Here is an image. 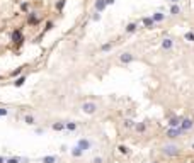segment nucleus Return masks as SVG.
I'll return each mask as SVG.
<instances>
[{"instance_id": "4", "label": "nucleus", "mask_w": 194, "mask_h": 163, "mask_svg": "<svg viewBox=\"0 0 194 163\" xmlns=\"http://www.w3.org/2000/svg\"><path fill=\"white\" fill-rule=\"evenodd\" d=\"M77 146L80 148V150H83V151H89L92 148V141L89 139V138H80L78 143H77Z\"/></svg>"}, {"instance_id": "21", "label": "nucleus", "mask_w": 194, "mask_h": 163, "mask_svg": "<svg viewBox=\"0 0 194 163\" xmlns=\"http://www.w3.org/2000/svg\"><path fill=\"white\" fill-rule=\"evenodd\" d=\"M111 49H112V44L111 43H106V44L100 46V51H102V53H107V51H111Z\"/></svg>"}, {"instance_id": "27", "label": "nucleus", "mask_w": 194, "mask_h": 163, "mask_svg": "<svg viewBox=\"0 0 194 163\" xmlns=\"http://www.w3.org/2000/svg\"><path fill=\"white\" fill-rule=\"evenodd\" d=\"M7 114H9V111H7V109H5V107H0V117H5Z\"/></svg>"}, {"instance_id": "33", "label": "nucleus", "mask_w": 194, "mask_h": 163, "mask_svg": "<svg viewBox=\"0 0 194 163\" xmlns=\"http://www.w3.org/2000/svg\"><path fill=\"white\" fill-rule=\"evenodd\" d=\"M51 27H53V22H48V24H46V31H49Z\"/></svg>"}, {"instance_id": "13", "label": "nucleus", "mask_w": 194, "mask_h": 163, "mask_svg": "<svg viewBox=\"0 0 194 163\" xmlns=\"http://www.w3.org/2000/svg\"><path fill=\"white\" fill-rule=\"evenodd\" d=\"M151 19H153L155 22H162V21H165V14L155 12V14H151Z\"/></svg>"}, {"instance_id": "26", "label": "nucleus", "mask_w": 194, "mask_h": 163, "mask_svg": "<svg viewBox=\"0 0 194 163\" xmlns=\"http://www.w3.org/2000/svg\"><path fill=\"white\" fill-rule=\"evenodd\" d=\"M184 38L187 39V41H191V43H194V32H191V31H189V32H185Z\"/></svg>"}, {"instance_id": "18", "label": "nucleus", "mask_w": 194, "mask_h": 163, "mask_svg": "<svg viewBox=\"0 0 194 163\" xmlns=\"http://www.w3.org/2000/svg\"><path fill=\"white\" fill-rule=\"evenodd\" d=\"M24 122H26V124H29V126H34L36 124V119L32 116H26V117H24Z\"/></svg>"}, {"instance_id": "10", "label": "nucleus", "mask_w": 194, "mask_h": 163, "mask_svg": "<svg viewBox=\"0 0 194 163\" xmlns=\"http://www.w3.org/2000/svg\"><path fill=\"white\" fill-rule=\"evenodd\" d=\"M83 153H85V151H83V150H80L78 146H75V148H72V151H70V155H72L73 158H80V156H83Z\"/></svg>"}, {"instance_id": "15", "label": "nucleus", "mask_w": 194, "mask_h": 163, "mask_svg": "<svg viewBox=\"0 0 194 163\" xmlns=\"http://www.w3.org/2000/svg\"><path fill=\"white\" fill-rule=\"evenodd\" d=\"M170 14H172V15H179V14H181V7H179V4L170 5Z\"/></svg>"}, {"instance_id": "36", "label": "nucleus", "mask_w": 194, "mask_h": 163, "mask_svg": "<svg viewBox=\"0 0 194 163\" xmlns=\"http://www.w3.org/2000/svg\"><path fill=\"white\" fill-rule=\"evenodd\" d=\"M181 0H170V4H179Z\"/></svg>"}, {"instance_id": "8", "label": "nucleus", "mask_w": 194, "mask_h": 163, "mask_svg": "<svg viewBox=\"0 0 194 163\" xmlns=\"http://www.w3.org/2000/svg\"><path fill=\"white\" fill-rule=\"evenodd\" d=\"M141 22H143V26L147 27V29H153V27H155V24H157V22L153 21L151 17H143Z\"/></svg>"}, {"instance_id": "3", "label": "nucleus", "mask_w": 194, "mask_h": 163, "mask_svg": "<svg viewBox=\"0 0 194 163\" xmlns=\"http://www.w3.org/2000/svg\"><path fill=\"white\" fill-rule=\"evenodd\" d=\"M185 131L182 128H170L167 131V138H170V139H175V138H179V136H182Z\"/></svg>"}, {"instance_id": "14", "label": "nucleus", "mask_w": 194, "mask_h": 163, "mask_svg": "<svg viewBox=\"0 0 194 163\" xmlns=\"http://www.w3.org/2000/svg\"><path fill=\"white\" fill-rule=\"evenodd\" d=\"M104 9H106V2H104V0H97V2H95V10L100 14Z\"/></svg>"}, {"instance_id": "19", "label": "nucleus", "mask_w": 194, "mask_h": 163, "mask_svg": "<svg viewBox=\"0 0 194 163\" xmlns=\"http://www.w3.org/2000/svg\"><path fill=\"white\" fill-rule=\"evenodd\" d=\"M51 128L55 129V131H63V129H65V122H55Z\"/></svg>"}, {"instance_id": "9", "label": "nucleus", "mask_w": 194, "mask_h": 163, "mask_svg": "<svg viewBox=\"0 0 194 163\" xmlns=\"http://www.w3.org/2000/svg\"><path fill=\"white\" fill-rule=\"evenodd\" d=\"M162 48H164L165 51H170V49L174 48V41L170 38H165L164 41H162Z\"/></svg>"}, {"instance_id": "11", "label": "nucleus", "mask_w": 194, "mask_h": 163, "mask_svg": "<svg viewBox=\"0 0 194 163\" xmlns=\"http://www.w3.org/2000/svg\"><path fill=\"white\" fill-rule=\"evenodd\" d=\"M12 39L15 41V43H22V31L21 29H17V31H14V34H12Z\"/></svg>"}, {"instance_id": "24", "label": "nucleus", "mask_w": 194, "mask_h": 163, "mask_svg": "<svg viewBox=\"0 0 194 163\" xmlns=\"http://www.w3.org/2000/svg\"><path fill=\"white\" fill-rule=\"evenodd\" d=\"M38 22H39V19L36 17L34 14H31V15H29V24H32V26H36Z\"/></svg>"}, {"instance_id": "31", "label": "nucleus", "mask_w": 194, "mask_h": 163, "mask_svg": "<svg viewBox=\"0 0 194 163\" xmlns=\"http://www.w3.org/2000/svg\"><path fill=\"white\" fill-rule=\"evenodd\" d=\"M21 72H22V68H17V70H14V72H12V77H17V75H21Z\"/></svg>"}, {"instance_id": "2", "label": "nucleus", "mask_w": 194, "mask_h": 163, "mask_svg": "<svg viewBox=\"0 0 194 163\" xmlns=\"http://www.w3.org/2000/svg\"><path fill=\"white\" fill-rule=\"evenodd\" d=\"M80 109H82L83 114H89V116H92V114H95V112H97V104L92 102V100H89V102H83Z\"/></svg>"}, {"instance_id": "17", "label": "nucleus", "mask_w": 194, "mask_h": 163, "mask_svg": "<svg viewBox=\"0 0 194 163\" xmlns=\"http://www.w3.org/2000/svg\"><path fill=\"white\" fill-rule=\"evenodd\" d=\"M43 163H56V156H53V155H49V156H44L43 160H41Z\"/></svg>"}, {"instance_id": "23", "label": "nucleus", "mask_w": 194, "mask_h": 163, "mask_svg": "<svg viewBox=\"0 0 194 163\" xmlns=\"http://www.w3.org/2000/svg\"><path fill=\"white\" fill-rule=\"evenodd\" d=\"M24 82H26V77H19L17 80L14 82V85H15V87H22V85H24Z\"/></svg>"}, {"instance_id": "12", "label": "nucleus", "mask_w": 194, "mask_h": 163, "mask_svg": "<svg viewBox=\"0 0 194 163\" xmlns=\"http://www.w3.org/2000/svg\"><path fill=\"white\" fill-rule=\"evenodd\" d=\"M138 29V24L136 22H129L128 26H126V29H124V32H128V34H131V32H134V31Z\"/></svg>"}, {"instance_id": "29", "label": "nucleus", "mask_w": 194, "mask_h": 163, "mask_svg": "<svg viewBox=\"0 0 194 163\" xmlns=\"http://www.w3.org/2000/svg\"><path fill=\"white\" fill-rule=\"evenodd\" d=\"M65 2H66V0H60V2H58V5H56V9L61 10V9H63V5H65Z\"/></svg>"}, {"instance_id": "20", "label": "nucleus", "mask_w": 194, "mask_h": 163, "mask_svg": "<svg viewBox=\"0 0 194 163\" xmlns=\"http://www.w3.org/2000/svg\"><path fill=\"white\" fill-rule=\"evenodd\" d=\"M65 129H68V131H75V129H77V122H65Z\"/></svg>"}, {"instance_id": "1", "label": "nucleus", "mask_w": 194, "mask_h": 163, "mask_svg": "<svg viewBox=\"0 0 194 163\" xmlns=\"http://www.w3.org/2000/svg\"><path fill=\"white\" fill-rule=\"evenodd\" d=\"M160 151L164 155H167V156H177V155L181 153V148L177 145H164L160 148Z\"/></svg>"}, {"instance_id": "37", "label": "nucleus", "mask_w": 194, "mask_h": 163, "mask_svg": "<svg viewBox=\"0 0 194 163\" xmlns=\"http://www.w3.org/2000/svg\"><path fill=\"white\" fill-rule=\"evenodd\" d=\"M151 163H158V161H151Z\"/></svg>"}, {"instance_id": "16", "label": "nucleus", "mask_w": 194, "mask_h": 163, "mask_svg": "<svg viewBox=\"0 0 194 163\" xmlns=\"http://www.w3.org/2000/svg\"><path fill=\"white\" fill-rule=\"evenodd\" d=\"M134 129H136L138 133H145V129H147V124H145V122H138V124L134 126Z\"/></svg>"}, {"instance_id": "28", "label": "nucleus", "mask_w": 194, "mask_h": 163, "mask_svg": "<svg viewBox=\"0 0 194 163\" xmlns=\"http://www.w3.org/2000/svg\"><path fill=\"white\" fill-rule=\"evenodd\" d=\"M21 9H22V12H27V10H29V4H27V2H24V4L21 5Z\"/></svg>"}, {"instance_id": "30", "label": "nucleus", "mask_w": 194, "mask_h": 163, "mask_svg": "<svg viewBox=\"0 0 194 163\" xmlns=\"http://www.w3.org/2000/svg\"><path fill=\"white\" fill-rule=\"evenodd\" d=\"M21 161V158H17V156H15V158H9L7 160V163H19Z\"/></svg>"}, {"instance_id": "32", "label": "nucleus", "mask_w": 194, "mask_h": 163, "mask_svg": "<svg viewBox=\"0 0 194 163\" xmlns=\"http://www.w3.org/2000/svg\"><path fill=\"white\" fill-rule=\"evenodd\" d=\"M102 161H104V160L100 158V156H95V158L92 160V163H102Z\"/></svg>"}, {"instance_id": "7", "label": "nucleus", "mask_w": 194, "mask_h": 163, "mask_svg": "<svg viewBox=\"0 0 194 163\" xmlns=\"http://www.w3.org/2000/svg\"><path fill=\"white\" fill-rule=\"evenodd\" d=\"M119 61L121 63H124V65H128V63H131V61H134V56L131 55V53H123V55L119 56Z\"/></svg>"}, {"instance_id": "6", "label": "nucleus", "mask_w": 194, "mask_h": 163, "mask_svg": "<svg viewBox=\"0 0 194 163\" xmlns=\"http://www.w3.org/2000/svg\"><path fill=\"white\" fill-rule=\"evenodd\" d=\"M184 117H177V116H172L170 119H168V126L170 128H181V122Z\"/></svg>"}, {"instance_id": "22", "label": "nucleus", "mask_w": 194, "mask_h": 163, "mask_svg": "<svg viewBox=\"0 0 194 163\" xmlns=\"http://www.w3.org/2000/svg\"><path fill=\"white\" fill-rule=\"evenodd\" d=\"M123 124H124V128H134V126H136L133 119H124L123 121Z\"/></svg>"}, {"instance_id": "34", "label": "nucleus", "mask_w": 194, "mask_h": 163, "mask_svg": "<svg viewBox=\"0 0 194 163\" xmlns=\"http://www.w3.org/2000/svg\"><path fill=\"white\" fill-rule=\"evenodd\" d=\"M104 2H106V5H112V4H114V0H104Z\"/></svg>"}, {"instance_id": "5", "label": "nucleus", "mask_w": 194, "mask_h": 163, "mask_svg": "<svg viewBox=\"0 0 194 163\" xmlns=\"http://www.w3.org/2000/svg\"><path fill=\"white\" fill-rule=\"evenodd\" d=\"M192 126H194V121L189 119V117H184V119H182V122H181V128L184 129L185 133H187V131H191V129H192Z\"/></svg>"}, {"instance_id": "35", "label": "nucleus", "mask_w": 194, "mask_h": 163, "mask_svg": "<svg viewBox=\"0 0 194 163\" xmlns=\"http://www.w3.org/2000/svg\"><path fill=\"white\" fill-rule=\"evenodd\" d=\"M0 163H7V160H5L4 156H0Z\"/></svg>"}, {"instance_id": "25", "label": "nucleus", "mask_w": 194, "mask_h": 163, "mask_svg": "<svg viewBox=\"0 0 194 163\" xmlns=\"http://www.w3.org/2000/svg\"><path fill=\"white\" fill-rule=\"evenodd\" d=\"M117 150H119V153H123V155H128L129 153L128 146H124V145H119V146H117Z\"/></svg>"}]
</instances>
